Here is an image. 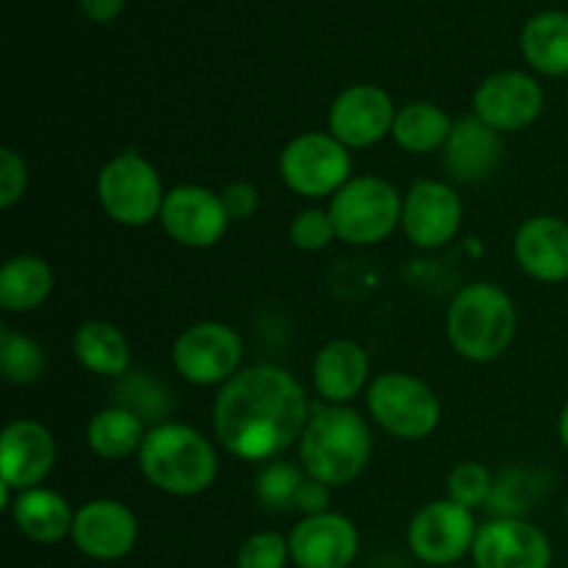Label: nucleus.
<instances>
[{"label":"nucleus","mask_w":568,"mask_h":568,"mask_svg":"<svg viewBox=\"0 0 568 568\" xmlns=\"http://www.w3.org/2000/svg\"><path fill=\"white\" fill-rule=\"evenodd\" d=\"M308 397L292 372L275 364L239 369L214 399V436L242 460H270L300 442L308 425Z\"/></svg>","instance_id":"f257e3e1"},{"label":"nucleus","mask_w":568,"mask_h":568,"mask_svg":"<svg viewBox=\"0 0 568 568\" xmlns=\"http://www.w3.org/2000/svg\"><path fill=\"white\" fill-rule=\"evenodd\" d=\"M139 521L128 505L116 499H92L75 510L72 544L92 560H122L133 552Z\"/></svg>","instance_id":"dca6fc26"},{"label":"nucleus","mask_w":568,"mask_h":568,"mask_svg":"<svg viewBox=\"0 0 568 568\" xmlns=\"http://www.w3.org/2000/svg\"><path fill=\"white\" fill-rule=\"evenodd\" d=\"M477 521L469 508L453 503V499H436L425 508L416 510L408 525V547L422 564L427 566H453L471 552L477 538Z\"/></svg>","instance_id":"9d476101"},{"label":"nucleus","mask_w":568,"mask_h":568,"mask_svg":"<svg viewBox=\"0 0 568 568\" xmlns=\"http://www.w3.org/2000/svg\"><path fill=\"white\" fill-rule=\"evenodd\" d=\"M477 120L486 122L488 128L499 133L525 131L541 116L544 92L541 83L521 70L494 72L477 87L475 98Z\"/></svg>","instance_id":"f8f14e48"},{"label":"nucleus","mask_w":568,"mask_h":568,"mask_svg":"<svg viewBox=\"0 0 568 568\" xmlns=\"http://www.w3.org/2000/svg\"><path fill=\"white\" fill-rule=\"evenodd\" d=\"M164 197L159 170L133 150L114 155L98 175V200L116 225H150L155 216H161Z\"/></svg>","instance_id":"423d86ee"},{"label":"nucleus","mask_w":568,"mask_h":568,"mask_svg":"<svg viewBox=\"0 0 568 568\" xmlns=\"http://www.w3.org/2000/svg\"><path fill=\"white\" fill-rule=\"evenodd\" d=\"M283 183L303 197H331L353 175L349 148L331 133H303L283 148L277 161Z\"/></svg>","instance_id":"6e6552de"},{"label":"nucleus","mask_w":568,"mask_h":568,"mask_svg":"<svg viewBox=\"0 0 568 568\" xmlns=\"http://www.w3.org/2000/svg\"><path fill=\"white\" fill-rule=\"evenodd\" d=\"M566 521H568V505H566Z\"/></svg>","instance_id":"4c0bfd02"},{"label":"nucleus","mask_w":568,"mask_h":568,"mask_svg":"<svg viewBox=\"0 0 568 568\" xmlns=\"http://www.w3.org/2000/svg\"><path fill=\"white\" fill-rule=\"evenodd\" d=\"M444 166L460 183H480L494 175L503 159V139L499 131L471 116H460L453 125L444 144Z\"/></svg>","instance_id":"6ab92c4d"},{"label":"nucleus","mask_w":568,"mask_h":568,"mask_svg":"<svg viewBox=\"0 0 568 568\" xmlns=\"http://www.w3.org/2000/svg\"><path fill=\"white\" fill-rule=\"evenodd\" d=\"M447 336L455 353L475 364L497 361L516 336V305L497 283H469L447 311Z\"/></svg>","instance_id":"20e7f679"},{"label":"nucleus","mask_w":568,"mask_h":568,"mask_svg":"<svg viewBox=\"0 0 568 568\" xmlns=\"http://www.w3.org/2000/svg\"><path fill=\"white\" fill-rule=\"evenodd\" d=\"M366 405L377 427L405 442L427 438L442 422V403L436 392L405 372L377 375L366 392Z\"/></svg>","instance_id":"0eeeda50"},{"label":"nucleus","mask_w":568,"mask_h":568,"mask_svg":"<svg viewBox=\"0 0 568 568\" xmlns=\"http://www.w3.org/2000/svg\"><path fill=\"white\" fill-rule=\"evenodd\" d=\"M460 220L464 200L444 181H416L403 197V231L422 250H438L453 242Z\"/></svg>","instance_id":"ddd939ff"},{"label":"nucleus","mask_w":568,"mask_h":568,"mask_svg":"<svg viewBox=\"0 0 568 568\" xmlns=\"http://www.w3.org/2000/svg\"><path fill=\"white\" fill-rule=\"evenodd\" d=\"M288 239L297 250H305V253H320L327 244L336 239V227H333L331 211L322 209H305L300 211L297 216L288 225Z\"/></svg>","instance_id":"7c9ffc66"},{"label":"nucleus","mask_w":568,"mask_h":568,"mask_svg":"<svg viewBox=\"0 0 568 568\" xmlns=\"http://www.w3.org/2000/svg\"><path fill=\"white\" fill-rule=\"evenodd\" d=\"M28 186V166L14 148L0 150V209H14Z\"/></svg>","instance_id":"473e14b6"},{"label":"nucleus","mask_w":568,"mask_h":568,"mask_svg":"<svg viewBox=\"0 0 568 568\" xmlns=\"http://www.w3.org/2000/svg\"><path fill=\"white\" fill-rule=\"evenodd\" d=\"M222 203H225V211L227 216H231V222L233 220L244 222L258 211L261 194L253 183L236 181L231 183V186H225V192H222Z\"/></svg>","instance_id":"72a5a7b5"},{"label":"nucleus","mask_w":568,"mask_h":568,"mask_svg":"<svg viewBox=\"0 0 568 568\" xmlns=\"http://www.w3.org/2000/svg\"><path fill=\"white\" fill-rule=\"evenodd\" d=\"M53 292V270L39 255H11L0 270V308L26 314L39 308Z\"/></svg>","instance_id":"b1692460"},{"label":"nucleus","mask_w":568,"mask_h":568,"mask_svg":"<svg viewBox=\"0 0 568 568\" xmlns=\"http://www.w3.org/2000/svg\"><path fill=\"white\" fill-rule=\"evenodd\" d=\"M471 558L477 568H549L552 544L525 519H491L477 530Z\"/></svg>","instance_id":"2eb2a0df"},{"label":"nucleus","mask_w":568,"mask_h":568,"mask_svg":"<svg viewBox=\"0 0 568 568\" xmlns=\"http://www.w3.org/2000/svg\"><path fill=\"white\" fill-rule=\"evenodd\" d=\"M136 458L144 480L170 497H197L214 486L220 471L214 444L181 422L150 427Z\"/></svg>","instance_id":"7ed1b4c3"},{"label":"nucleus","mask_w":568,"mask_h":568,"mask_svg":"<svg viewBox=\"0 0 568 568\" xmlns=\"http://www.w3.org/2000/svg\"><path fill=\"white\" fill-rule=\"evenodd\" d=\"M78 6L92 22H111L125 9V0H78Z\"/></svg>","instance_id":"c9c22d12"},{"label":"nucleus","mask_w":568,"mask_h":568,"mask_svg":"<svg viewBox=\"0 0 568 568\" xmlns=\"http://www.w3.org/2000/svg\"><path fill=\"white\" fill-rule=\"evenodd\" d=\"M447 568H464V566H447Z\"/></svg>","instance_id":"58836bf2"},{"label":"nucleus","mask_w":568,"mask_h":568,"mask_svg":"<svg viewBox=\"0 0 568 568\" xmlns=\"http://www.w3.org/2000/svg\"><path fill=\"white\" fill-rule=\"evenodd\" d=\"M11 519H14L17 530L31 541L59 544L61 538L72 536L75 510L59 491L37 486L17 494L14 505H11Z\"/></svg>","instance_id":"4be33fe9"},{"label":"nucleus","mask_w":568,"mask_h":568,"mask_svg":"<svg viewBox=\"0 0 568 568\" xmlns=\"http://www.w3.org/2000/svg\"><path fill=\"white\" fill-rule=\"evenodd\" d=\"M558 436H560V442H564V447L568 449V403L564 405V410H560V419H558Z\"/></svg>","instance_id":"e433bc0d"},{"label":"nucleus","mask_w":568,"mask_h":568,"mask_svg":"<svg viewBox=\"0 0 568 568\" xmlns=\"http://www.w3.org/2000/svg\"><path fill=\"white\" fill-rule=\"evenodd\" d=\"M53 433L37 419H14L0 436V480L17 494L37 488L53 471Z\"/></svg>","instance_id":"f3484780"},{"label":"nucleus","mask_w":568,"mask_h":568,"mask_svg":"<svg viewBox=\"0 0 568 568\" xmlns=\"http://www.w3.org/2000/svg\"><path fill=\"white\" fill-rule=\"evenodd\" d=\"M0 372L14 386H31L48 372V353L37 338L3 327L0 331Z\"/></svg>","instance_id":"cd10ccee"},{"label":"nucleus","mask_w":568,"mask_h":568,"mask_svg":"<svg viewBox=\"0 0 568 568\" xmlns=\"http://www.w3.org/2000/svg\"><path fill=\"white\" fill-rule=\"evenodd\" d=\"M331 220L336 239L355 247L386 242L403 225V197L386 178H349L331 197Z\"/></svg>","instance_id":"39448f33"},{"label":"nucleus","mask_w":568,"mask_h":568,"mask_svg":"<svg viewBox=\"0 0 568 568\" xmlns=\"http://www.w3.org/2000/svg\"><path fill=\"white\" fill-rule=\"evenodd\" d=\"M369 381V355L358 342L333 338L314 358V386L331 405H347Z\"/></svg>","instance_id":"412c9836"},{"label":"nucleus","mask_w":568,"mask_h":568,"mask_svg":"<svg viewBox=\"0 0 568 568\" xmlns=\"http://www.w3.org/2000/svg\"><path fill=\"white\" fill-rule=\"evenodd\" d=\"M516 261L541 283H564L568 277V225L558 216H532L516 231Z\"/></svg>","instance_id":"aec40b11"},{"label":"nucleus","mask_w":568,"mask_h":568,"mask_svg":"<svg viewBox=\"0 0 568 568\" xmlns=\"http://www.w3.org/2000/svg\"><path fill=\"white\" fill-rule=\"evenodd\" d=\"M372 460V430L347 405H314L300 436V464L305 475L325 486H347L364 475Z\"/></svg>","instance_id":"f03ea898"},{"label":"nucleus","mask_w":568,"mask_h":568,"mask_svg":"<svg viewBox=\"0 0 568 568\" xmlns=\"http://www.w3.org/2000/svg\"><path fill=\"white\" fill-rule=\"evenodd\" d=\"M159 220L172 242L192 250L214 247L231 225L222 194L194 183H183L166 192Z\"/></svg>","instance_id":"9b49d317"},{"label":"nucleus","mask_w":568,"mask_h":568,"mask_svg":"<svg viewBox=\"0 0 568 568\" xmlns=\"http://www.w3.org/2000/svg\"><path fill=\"white\" fill-rule=\"evenodd\" d=\"M394 116H397V109L386 89L358 83V87L344 89L333 100L331 114H327V131L344 148H372L392 136Z\"/></svg>","instance_id":"4468645a"},{"label":"nucleus","mask_w":568,"mask_h":568,"mask_svg":"<svg viewBox=\"0 0 568 568\" xmlns=\"http://www.w3.org/2000/svg\"><path fill=\"white\" fill-rule=\"evenodd\" d=\"M494 477L491 471L486 469L477 460H464V464L455 466L447 477V499L464 505V508H480V505H488L494 494Z\"/></svg>","instance_id":"c756f323"},{"label":"nucleus","mask_w":568,"mask_h":568,"mask_svg":"<svg viewBox=\"0 0 568 568\" xmlns=\"http://www.w3.org/2000/svg\"><path fill=\"white\" fill-rule=\"evenodd\" d=\"M242 336L225 322H197L172 344L178 375L194 386H225L242 366Z\"/></svg>","instance_id":"1a4fd4ad"},{"label":"nucleus","mask_w":568,"mask_h":568,"mask_svg":"<svg viewBox=\"0 0 568 568\" xmlns=\"http://www.w3.org/2000/svg\"><path fill=\"white\" fill-rule=\"evenodd\" d=\"M294 508L303 510L305 516L327 514V508H331V486L314 480V477H305L297 491V499H294Z\"/></svg>","instance_id":"f704fd0d"},{"label":"nucleus","mask_w":568,"mask_h":568,"mask_svg":"<svg viewBox=\"0 0 568 568\" xmlns=\"http://www.w3.org/2000/svg\"><path fill=\"white\" fill-rule=\"evenodd\" d=\"M75 358L83 369L100 377H125L131 369V344L122 336V331L111 322L89 320L83 322L72 338Z\"/></svg>","instance_id":"5701e85b"},{"label":"nucleus","mask_w":568,"mask_h":568,"mask_svg":"<svg viewBox=\"0 0 568 568\" xmlns=\"http://www.w3.org/2000/svg\"><path fill=\"white\" fill-rule=\"evenodd\" d=\"M303 471L286 460H275V464L264 466L255 477V499L264 505L266 510H288L294 508L300 486H303Z\"/></svg>","instance_id":"c85d7f7f"},{"label":"nucleus","mask_w":568,"mask_h":568,"mask_svg":"<svg viewBox=\"0 0 568 568\" xmlns=\"http://www.w3.org/2000/svg\"><path fill=\"white\" fill-rule=\"evenodd\" d=\"M521 53L544 75H568V14L541 11L521 28Z\"/></svg>","instance_id":"393cba45"},{"label":"nucleus","mask_w":568,"mask_h":568,"mask_svg":"<svg viewBox=\"0 0 568 568\" xmlns=\"http://www.w3.org/2000/svg\"><path fill=\"white\" fill-rule=\"evenodd\" d=\"M288 538L281 532H255L239 547L236 568H286Z\"/></svg>","instance_id":"2f4dec72"},{"label":"nucleus","mask_w":568,"mask_h":568,"mask_svg":"<svg viewBox=\"0 0 568 568\" xmlns=\"http://www.w3.org/2000/svg\"><path fill=\"white\" fill-rule=\"evenodd\" d=\"M361 547L358 530L344 514L305 516L288 536V552L300 568H349Z\"/></svg>","instance_id":"a211bd4d"},{"label":"nucleus","mask_w":568,"mask_h":568,"mask_svg":"<svg viewBox=\"0 0 568 568\" xmlns=\"http://www.w3.org/2000/svg\"><path fill=\"white\" fill-rule=\"evenodd\" d=\"M455 122L444 109L436 103H416L403 105L394 116L392 139L405 150V153H433V150H444L449 133H453Z\"/></svg>","instance_id":"bb28decb"},{"label":"nucleus","mask_w":568,"mask_h":568,"mask_svg":"<svg viewBox=\"0 0 568 568\" xmlns=\"http://www.w3.org/2000/svg\"><path fill=\"white\" fill-rule=\"evenodd\" d=\"M144 436V422L125 405H109V408L98 410L89 419L87 427V444L94 455L105 460H122L131 458L133 453L142 449Z\"/></svg>","instance_id":"a878e982"}]
</instances>
